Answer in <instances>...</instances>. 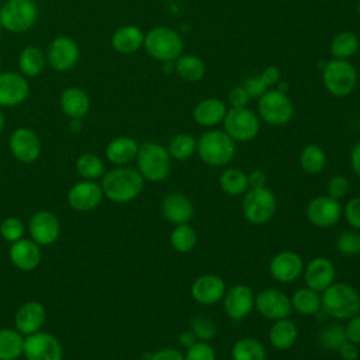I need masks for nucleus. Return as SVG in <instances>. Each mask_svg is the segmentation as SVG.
<instances>
[{"mask_svg": "<svg viewBox=\"0 0 360 360\" xmlns=\"http://www.w3.org/2000/svg\"><path fill=\"white\" fill-rule=\"evenodd\" d=\"M143 177L132 167H117L103 174V194L112 202H129L143 190Z\"/></svg>", "mask_w": 360, "mask_h": 360, "instance_id": "obj_1", "label": "nucleus"}, {"mask_svg": "<svg viewBox=\"0 0 360 360\" xmlns=\"http://www.w3.org/2000/svg\"><path fill=\"white\" fill-rule=\"evenodd\" d=\"M321 308L333 319H350L360 312V294L350 284L332 283L322 291Z\"/></svg>", "mask_w": 360, "mask_h": 360, "instance_id": "obj_2", "label": "nucleus"}, {"mask_svg": "<svg viewBox=\"0 0 360 360\" xmlns=\"http://www.w3.org/2000/svg\"><path fill=\"white\" fill-rule=\"evenodd\" d=\"M235 141L221 129H208L197 139L200 159L212 167L226 166L235 156Z\"/></svg>", "mask_w": 360, "mask_h": 360, "instance_id": "obj_3", "label": "nucleus"}, {"mask_svg": "<svg viewBox=\"0 0 360 360\" xmlns=\"http://www.w3.org/2000/svg\"><path fill=\"white\" fill-rule=\"evenodd\" d=\"M138 172L145 180L162 181L170 173V155L158 142H143L136 153Z\"/></svg>", "mask_w": 360, "mask_h": 360, "instance_id": "obj_4", "label": "nucleus"}, {"mask_svg": "<svg viewBox=\"0 0 360 360\" xmlns=\"http://www.w3.org/2000/svg\"><path fill=\"white\" fill-rule=\"evenodd\" d=\"M143 48L159 62H174L183 53V38L170 27H155L145 34Z\"/></svg>", "mask_w": 360, "mask_h": 360, "instance_id": "obj_5", "label": "nucleus"}, {"mask_svg": "<svg viewBox=\"0 0 360 360\" xmlns=\"http://www.w3.org/2000/svg\"><path fill=\"white\" fill-rule=\"evenodd\" d=\"M322 83L335 97L352 94L357 86V70L347 59H330L322 68Z\"/></svg>", "mask_w": 360, "mask_h": 360, "instance_id": "obj_6", "label": "nucleus"}, {"mask_svg": "<svg viewBox=\"0 0 360 360\" xmlns=\"http://www.w3.org/2000/svg\"><path fill=\"white\" fill-rule=\"evenodd\" d=\"M277 200L274 193L266 186L250 187L242 198V212L255 225L269 222L276 214Z\"/></svg>", "mask_w": 360, "mask_h": 360, "instance_id": "obj_7", "label": "nucleus"}, {"mask_svg": "<svg viewBox=\"0 0 360 360\" xmlns=\"http://www.w3.org/2000/svg\"><path fill=\"white\" fill-rule=\"evenodd\" d=\"M257 111L260 118L273 127L288 124L294 114V107L288 96L277 89H269L259 97Z\"/></svg>", "mask_w": 360, "mask_h": 360, "instance_id": "obj_8", "label": "nucleus"}, {"mask_svg": "<svg viewBox=\"0 0 360 360\" xmlns=\"http://www.w3.org/2000/svg\"><path fill=\"white\" fill-rule=\"evenodd\" d=\"M37 17L38 10L32 0H6L0 10L1 27L14 34L28 31Z\"/></svg>", "mask_w": 360, "mask_h": 360, "instance_id": "obj_9", "label": "nucleus"}, {"mask_svg": "<svg viewBox=\"0 0 360 360\" xmlns=\"http://www.w3.org/2000/svg\"><path fill=\"white\" fill-rule=\"evenodd\" d=\"M224 131L235 142H249L260 131L259 117L246 107L229 108L224 118Z\"/></svg>", "mask_w": 360, "mask_h": 360, "instance_id": "obj_10", "label": "nucleus"}, {"mask_svg": "<svg viewBox=\"0 0 360 360\" xmlns=\"http://www.w3.org/2000/svg\"><path fill=\"white\" fill-rule=\"evenodd\" d=\"M22 354L27 360H62L60 342L48 332H35L24 339Z\"/></svg>", "mask_w": 360, "mask_h": 360, "instance_id": "obj_11", "label": "nucleus"}, {"mask_svg": "<svg viewBox=\"0 0 360 360\" xmlns=\"http://www.w3.org/2000/svg\"><path fill=\"white\" fill-rule=\"evenodd\" d=\"M308 221L318 228H330L336 225L343 214L339 200L326 195L314 197L305 210Z\"/></svg>", "mask_w": 360, "mask_h": 360, "instance_id": "obj_12", "label": "nucleus"}, {"mask_svg": "<svg viewBox=\"0 0 360 360\" xmlns=\"http://www.w3.org/2000/svg\"><path fill=\"white\" fill-rule=\"evenodd\" d=\"M255 309L262 316L277 321L288 318L292 308L287 294L276 288H266L255 295Z\"/></svg>", "mask_w": 360, "mask_h": 360, "instance_id": "obj_13", "label": "nucleus"}, {"mask_svg": "<svg viewBox=\"0 0 360 360\" xmlns=\"http://www.w3.org/2000/svg\"><path fill=\"white\" fill-rule=\"evenodd\" d=\"M80 56V51L77 44L68 37L55 38L46 53V59L49 66L56 72H68L75 68Z\"/></svg>", "mask_w": 360, "mask_h": 360, "instance_id": "obj_14", "label": "nucleus"}, {"mask_svg": "<svg viewBox=\"0 0 360 360\" xmlns=\"http://www.w3.org/2000/svg\"><path fill=\"white\" fill-rule=\"evenodd\" d=\"M8 146L13 156L22 163L35 162L41 153V141L38 135L27 127H20L13 131L8 139Z\"/></svg>", "mask_w": 360, "mask_h": 360, "instance_id": "obj_15", "label": "nucleus"}, {"mask_svg": "<svg viewBox=\"0 0 360 360\" xmlns=\"http://www.w3.org/2000/svg\"><path fill=\"white\" fill-rule=\"evenodd\" d=\"M225 314L233 319L240 321L246 318L255 308V294L246 284H235L225 291L222 298Z\"/></svg>", "mask_w": 360, "mask_h": 360, "instance_id": "obj_16", "label": "nucleus"}, {"mask_svg": "<svg viewBox=\"0 0 360 360\" xmlns=\"http://www.w3.org/2000/svg\"><path fill=\"white\" fill-rule=\"evenodd\" d=\"M103 188L94 180H83L73 184L68 193V202L75 211L87 212L97 208L103 200Z\"/></svg>", "mask_w": 360, "mask_h": 360, "instance_id": "obj_17", "label": "nucleus"}, {"mask_svg": "<svg viewBox=\"0 0 360 360\" xmlns=\"http://www.w3.org/2000/svg\"><path fill=\"white\" fill-rule=\"evenodd\" d=\"M304 271L301 256L292 250L278 252L269 264L270 276L278 283H292Z\"/></svg>", "mask_w": 360, "mask_h": 360, "instance_id": "obj_18", "label": "nucleus"}, {"mask_svg": "<svg viewBox=\"0 0 360 360\" xmlns=\"http://www.w3.org/2000/svg\"><path fill=\"white\" fill-rule=\"evenodd\" d=\"M304 280L308 288L322 292L325 291L332 283H335L336 270L330 259L318 256L309 260L307 266H304Z\"/></svg>", "mask_w": 360, "mask_h": 360, "instance_id": "obj_19", "label": "nucleus"}, {"mask_svg": "<svg viewBox=\"0 0 360 360\" xmlns=\"http://www.w3.org/2000/svg\"><path fill=\"white\" fill-rule=\"evenodd\" d=\"M28 231L37 245H52L60 233V222L51 211H38L28 224Z\"/></svg>", "mask_w": 360, "mask_h": 360, "instance_id": "obj_20", "label": "nucleus"}, {"mask_svg": "<svg viewBox=\"0 0 360 360\" xmlns=\"http://www.w3.org/2000/svg\"><path fill=\"white\" fill-rule=\"evenodd\" d=\"M30 93L27 79L15 72L0 73V107H15L21 104Z\"/></svg>", "mask_w": 360, "mask_h": 360, "instance_id": "obj_21", "label": "nucleus"}, {"mask_svg": "<svg viewBox=\"0 0 360 360\" xmlns=\"http://www.w3.org/2000/svg\"><path fill=\"white\" fill-rule=\"evenodd\" d=\"M226 291L225 281L217 274H202L191 285V297L201 305H214L219 302Z\"/></svg>", "mask_w": 360, "mask_h": 360, "instance_id": "obj_22", "label": "nucleus"}, {"mask_svg": "<svg viewBox=\"0 0 360 360\" xmlns=\"http://www.w3.org/2000/svg\"><path fill=\"white\" fill-rule=\"evenodd\" d=\"M162 214L173 225L188 224L194 215V205L184 194L170 193L162 201Z\"/></svg>", "mask_w": 360, "mask_h": 360, "instance_id": "obj_23", "label": "nucleus"}, {"mask_svg": "<svg viewBox=\"0 0 360 360\" xmlns=\"http://www.w3.org/2000/svg\"><path fill=\"white\" fill-rule=\"evenodd\" d=\"M46 318L45 308L38 301H27L22 304L15 314V330L21 335H31L41 330Z\"/></svg>", "mask_w": 360, "mask_h": 360, "instance_id": "obj_24", "label": "nucleus"}, {"mask_svg": "<svg viewBox=\"0 0 360 360\" xmlns=\"http://www.w3.org/2000/svg\"><path fill=\"white\" fill-rule=\"evenodd\" d=\"M8 256L11 263L22 271L34 270L41 262V252L38 245L34 240L22 238L11 243Z\"/></svg>", "mask_w": 360, "mask_h": 360, "instance_id": "obj_25", "label": "nucleus"}, {"mask_svg": "<svg viewBox=\"0 0 360 360\" xmlns=\"http://www.w3.org/2000/svg\"><path fill=\"white\" fill-rule=\"evenodd\" d=\"M226 111H228L226 104L222 100L210 97V98L201 100L194 107L193 118L198 125L212 128L224 121Z\"/></svg>", "mask_w": 360, "mask_h": 360, "instance_id": "obj_26", "label": "nucleus"}, {"mask_svg": "<svg viewBox=\"0 0 360 360\" xmlns=\"http://www.w3.org/2000/svg\"><path fill=\"white\" fill-rule=\"evenodd\" d=\"M60 108L69 118H83L90 110V98L80 87H68L60 94Z\"/></svg>", "mask_w": 360, "mask_h": 360, "instance_id": "obj_27", "label": "nucleus"}, {"mask_svg": "<svg viewBox=\"0 0 360 360\" xmlns=\"http://www.w3.org/2000/svg\"><path fill=\"white\" fill-rule=\"evenodd\" d=\"M138 149L139 145L134 138L118 136L108 142L105 148V156L111 163L117 166H124L136 158Z\"/></svg>", "mask_w": 360, "mask_h": 360, "instance_id": "obj_28", "label": "nucleus"}, {"mask_svg": "<svg viewBox=\"0 0 360 360\" xmlns=\"http://www.w3.org/2000/svg\"><path fill=\"white\" fill-rule=\"evenodd\" d=\"M145 34L136 25L120 27L111 37L112 48L120 53H134L143 46Z\"/></svg>", "mask_w": 360, "mask_h": 360, "instance_id": "obj_29", "label": "nucleus"}, {"mask_svg": "<svg viewBox=\"0 0 360 360\" xmlns=\"http://www.w3.org/2000/svg\"><path fill=\"white\" fill-rule=\"evenodd\" d=\"M298 339V328L288 318L277 319L269 330V342L277 350H288Z\"/></svg>", "mask_w": 360, "mask_h": 360, "instance_id": "obj_30", "label": "nucleus"}, {"mask_svg": "<svg viewBox=\"0 0 360 360\" xmlns=\"http://www.w3.org/2000/svg\"><path fill=\"white\" fill-rule=\"evenodd\" d=\"M174 70L180 79L188 83L198 82L205 75V65L201 58L193 53H181L174 60Z\"/></svg>", "mask_w": 360, "mask_h": 360, "instance_id": "obj_31", "label": "nucleus"}, {"mask_svg": "<svg viewBox=\"0 0 360 360\" xmlns=\"http://www.w3.org/2000/svg\"><path fill=\"white\" fill-rule=\"evenodd\" d=\"M232 360H266L264 345L255 338H240L231 349Z\"/></svg>", "mask_w": 360, "mask_h": 360, "instance_id": "obj_32", "label": "nucleus"}, {"mask_svg": "<svg viewBox=\"0 0 360 360\" xmlns=\"http://www.w3.org/2000/svg\"><path fill=\"white\" fill-rule=\"evenodd\" d=\"M219 187L228 195H242L249 190L248 174L236 167L225 169L219 174Z\"/></svg>", "mask_w": 360, "mask_h": 360, "instance_id": "obj_33", "label": "nucleus"}, {"mask_svg": "<svg viewBox=\"0 0 360 360\" xmlns=\"http://www.w3.org/2000/svg\"><path fill=\"white\" fill-rule=\"evenodd\" d=\"M18 68L21 73L25 76H38L45 68V55L42 49L34 45L25 46L18 56Z\"/></svg>", "mask_w": 360, "mask_h": 360, "instance_id": "obj_34", "label": "nucleus"}, {"mask_svg": "<svg viewBox=\"0 0 360 360\" xmlns=\"http://www.w3.org/2000/svg\"><path fill=\"white\" fill-rule=\"evenodd\" d=\"M359 46L360 41L354 32L342 31L332 38L329 52L335 59H349L359 51Z\"/></svg>", "mask_w": 360, "mask_h": 360, "instance_id": "obj_35", "label": "nucleus"}, {"mask_svg": "<svg viewBox=\"0 0 360 360\" xmlns=\"http://www.w3.org/2000/svg\"><path fill=\"white\" fill-rule=\"evenodd\" d=\"M291 308L301 315H315L321 311V295L319 292L304 287L298 288L290 298Z\"/></svg>", "mask_w": 360, "mask_h": 360, "instance_id": "obj_36", "label": "nucleus"}, {"mask_svg": "<svg viewBox=\"0 0 360 360\" xmlns=\"http://www.w3.org/2000/svg\"><path fill=\"white\" fill-rule=\"evenodd\" d=\"M24 350V338L18 330L0 329V360H17Z\"/></svg>", "mask_w": 360, "mask_h": 360, "instance_id": "obj_37", "label": "nucleus"}, {"mask_svg": "<svg viewBox=\"0 0 360 360\" xmlns=\"http://www.w3.org/2000/svg\"><path fill=\"white\" fill-rule=\"evenodd\" d=\"M300 165L308 174H316L325 169L326 155L325 150L315 143H309L302 148L300 153Z\"/></svg>", "mask_w": 360, "mask_h": 360, "instance_id": "obj_38", "label": "nucleus"}, {"mask_svg": "<svg viewBox=\"0 0 360 360\" xmlns=\"http://www.w3.org/2000/svg\"><path fill=\"white\" fill-rule=\"evenodd\" d=\"M167 152L172 159L186 160L197 152V139L190 134H177L174 135L167 145Z\"/></svg>", "mask_w": 360, "mask_h": 360, "instance_id": "obj_39", "label": "nucleus"}, {"mask_svg": "<svg viewBox=\"0 0 360 360\" xmlns=\"http://www.w3.org/2000/svg\"><path fill=\"white\" fill-rule=\"evenodd\" d=\"M170 245L179 253H188L197 245V232L190 224L176 225L170 233Z\"/></svg>", "mask_w": 360, "mask_h": 360, "instance_id": "obj_40", "label": "nucleus"}, {"mask_svg": "<svg viewBox=\"0 0 360 360\" xmlns=\"http://www.w3.org/2000/svg\"><path fill=\"white\" fill-rule=\"evenodd\" d=\"M76 170L84 180H96L104 174V163L97 155L86 152L77 158Z\"/></svg>", "mask_w": 360, "mask_h": 360, "instance_id": "obj_41", "label": "nucleus"}, {"mask_svg": "<svg viewBox=\"0 0 360 360\" xmlns=\"http://www.w3.org/2000/svg\"><path fill=\"white\" fill-rule=\"evenodd\" d=\"M319 342L322 346L328 349L338 350L343 342H346V335H345V328L340 325H328L326 328L322 329L319 335Z\"/></svg>", "mask_w": 360, "mask_h": 360, "instance_id": "obj_42", "label": "nucleus"}, {"mask_svg": "<svg viewBox=\"0 0 360 360\" xmlns=\"http://www.w3.org/2000/svg\"><path fill=\"white\" fill-rule=\"evenodd\" d=\"M336 248L343 256L360 255V233L359 232H343L336 239Z\"/></svg>", "mask_w": 360, "mask_h": 360, "instance_id": "obj_43", "label": "nucleus"}, {"mask_svg": "<svg viewBox=\"0 0 360 360\" xmlns=\"http://www.w3.org/2000/svg\"><path fill=\"white\" fill-rule=\"evenodd\" d=\"M0 235L4 240L13 243L22 238L24 235V224L17 217H8L3 219L0 224Z\"/></svg>", "mask_w": 360, "mask_h": 360, "instance_id": "obj_44", "label": "nucleus"}, {"mask_svg": "<svg viewBox=\"0 0 360 360\" xmlns=\"http://www.w3.org/2000/svg\"><path fill=\"white\" fill-rule=\"evenodd\" d=\"M190 330L195 335L197 340H201V342H210L217 335L215 325L208 318H204V316L194 318L191 322Z\"/></svg>", "mask_w": 360, "mask_h": 360, "instance_id": "obj_45", "label": "nucleus"}, {"mask_svg": "<svg viewBox=\"0 0 360 360\" xmlns=\"http://www.w3.org/2000/svg\"><path fill=\"white\" fill-rule=\"evenodd\" d=\"M184 360H215V350L208 342L197 340L187 349Z\"/></svg>", "mask_w": 360, "mask_h": 360, "instance_id": "obj_46", "label": "nucleus"}, {"mask_svg": "<svg viewBox=\"0 0 360 360\" xmlns=\"http://www.w3.org/2000/svg\"><path fill=\"white\" fill-rule=\"evenodd\" d=\"M343 215L353 229L360 231V195L353 197L346 202L343 208Z\"/></svg>", "mask_w": 360, "mask_h": 360, "instance_id": "obj_47", "label": "nucleus"}, {"mask_svg": "<svg viewBox=\"0 0 360 360\" xmlns=\"http://www.w3.org/2000/svg\"><path fill=\"white\" fill-rule=\"evenodd\" d=\"M328 195L335 200H342L349 191V181L343 176H333L326 186Z\"/></svg>", "mask_w": 360, "mask_h": 360, "instance_id": "obj_48", "label": "nucleus"}, {"mask_svg": "<svg viewBox=\"0 0 360 360\" xmlns=\"http://www.w3.org/2000/svg\"><path fill=\"white\" fill-rule=\"evenodd\" d=\"M243 89L246 90V93L250 96V98H259L260 96H263L269 87L264 84V82L262 80L260 75H252V76H248L245 79V82L242 83Z\"/></svg>", "mask_w": 360, "mask_h": 360, "instance_id": "obj_49", "label": "nucleus"}, {"mask_svg": "<svg viewBox=\"0 0 360 360\" xmlns=\"http://www.w3.org/2000/svg\"><path fill=\"white\" fill-rule=\"evenodd\" d=\"M249 100H250V96L246 93V90L243 89V86H235L229 90V94H228V101L232 107L235 108H239V107H246L249 104Z\"/></svg>", "mask_w": 360, "mask_h": 360, "instance_id": "obj_50", "label": "nucleus"}, {"mask_svg": "<svg viewBox=\"0 0 360 360\" xmlns=\"http://www.w3.org/2000/svg\"><path fill=\"white\" fill-rule=\"evenodd\" d=\"M345 335H346V340L357 346L360 345V312L352 316L350 319H347V323L345 326Z\"/></svg>", "mask_w": 360, "mask_h": 360, "instance_id": "obj_51", "label": "nucleus"}, {"mask_svg": "<svg viewBox=\"0 0 360 360\" xmlns=\"http://www.w3.org/2000/svg\"><path fill=\"white\" fill-rule=\"evenodd\" d=\"M260 77L264 82V84L270 89V87L278 84V82L281 79V72H280V69L277 66L271 65V66L264 68V70L260 73Z\"/></svg>", "mask_w": 360, "mask_h": 360, "instance_id": "obj_52", "label": "nucleus"}, {"mask_svg": "<svg viewBox=\"0 0 360 360\" xmlns=\"http://www.w3.org/2000/svg\"><path fill=\"white\" fill-rule=\"evenodd\" d=\"M150 360H184V354L173 347H165L155 352L150 356Z\"/></svg>", "mask_w": 360, "mask_h": 360, "instance_id": "obj_53", "label": "nucleus"}, {"mask_svg": "<svg viewBox=\"0 0 360 360\" xmlns=\"http://www.w3.org/2000/svg\"><path fill=\"white\" fill-rule=\"evenodd\" d=\"M338 353L343 360H357L359 347H357V345L346 340L340 345V347L338 349Z\"/></svg>", "mask_w": 360, "mask_h": 360, "instance_id": "obj_54", "label": "nucleus"}, {"mask_svg": "<svg viewBox=\"0 0 360 360\" xmlns=\"http://www.w3.org/2000/svg\"><path fill=\"white\" fill-rule=\"evenodd\" d=\"M248 180H249V188L250 187H262V186H266V174L264 172L256 169V170H252L249 174H248Z\"/></svg>", "mask_w": 360, "mask_h": 360, "instance_id": "obj_55", "label": "nucleus"}, {"mask_svg": "<svg viewBox=\"0 0 360 360\" xmlns=\"http://www.w3.org/2000/svg\"><path fill=\"white\" fill-rule=\"evenodd\" d=\"M350 166L354 174L360 179V141L354 145V148L350 152Z\"/></svg>", "mask_w": 360, "mask_h": 360, "instance_id": "obj_56", "label": "nucleus"}, {"mask_svg": "<svg viewBox=\"0 0 360 360\" xmlns=\"http://www.w3.org/2000/svg\"><path fill=\"white\" fill-rule=\"evenodd\" d=\"M195 342H197V338H195V335H194L191 330L181 332L180 336H179V343H180V346L184 347V349L191 347Z\"/></svg>", "mask_w": 360, "mask_h": 360, "instance_id": "obj_57", "label": "nucleus"}, {"mask_svg": "<svg viewBox=\"0 0 360 360\" xmlns=\"http://www.w3.org/2000/svg\"><path fill=\"white\" fill-rule=\"evenodd\" d=\"M70 129L72 132H79L82 129V122H80V118H72V122H70Z\"/></svg>", "mask_w": 360, "mask_h": 360, "instance_id": "obj_58", "label": "nucleus"}, {"mask_svg": "<svg viewBox=\"0 0 360 360\" xmlns=\"http://www.w3.org/2000/svg\"><path fill=\"white\" fill-rule=\"evenodd\" d=\"M3 128H4V115H3V112L0 111V134H1Z\"/></svg>", "mask_w": 360, "mask_h": 360, "instance_id": "obj_59", "label": "nucleus"}, {"mask_svg": "<svg viewBox=\"0 0 360 360\" xmlns=\"http://www.w3.org/2000/svg\"><path fill=\"white\" fill-rule=\"evenodd\" d=\"M357 13H359V15H360V0L357 1Z\"/></svg>", "mask_w": 360, "mask_h": 360, "instance_id": "obj_60", "label": "nucleus"}, {"mask_svg": "<svg viewBox=\"0 0 360 360\" xmlns=\"http://www.w3.org/2000/svg\"><path fill=\"white\" fill-rule=\"evenodd\" d=\"M1 28H3V27H1V22H0V32H1Z\"/></svg>", "mask_w": 360, "mask_h": 360, "instance_id": "obj_61", "label": "nucleus"}, {"mask_svg": "<svg viewBox=\"0 0 360 360\" xmlns=\"http://www.w3.org/2000/svg\"><path fill=\"white\" fill-rule=\"evenodd\" d=\"M0 66H1V59H0Z\"/></svg>", "mask_w": 360, "mask_h": 360, "instance_id": "obj_62", "label": "nucleus"}, {"mask_svg": "<svg viewBox=\"0 0 360 360\" xmlns=\"http://www.w3.org/2000/svg\"><path fill=\"white\" fill-rule=\"evenodd\" d=\"M0 1H3V0H0Z\"/></svg>", "mask_w": 360, "mask_h": 360, "instance_id": "obj_63", "label": "nucleus"}]
</instances>
